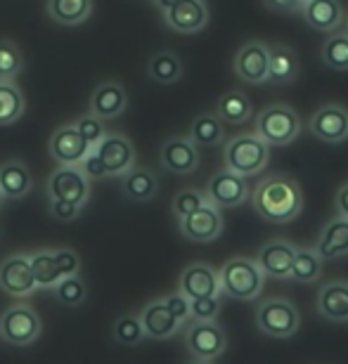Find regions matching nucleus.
Returning a JSON list of instances; mask_svg holds the SVG:
<instances>
[{
	"label": "nucleus",
	"mask_w": 348,
	"mask_h": 364,
	"mask_svg": "<svg viewBox=\"0 0 348 364\" xmlns=\"http://www.w3.org/2000/svg\"><path fill=\"white\" fill-rule=\"evenodd\" d=\"M253 208L268 223H292L303 208L299 182L287 176H270L260 180L253 192Z\"/></svg>",
	"instance_id": "f257e3e1"
},
{
	"label": "nucleus",
	"mask_w": 348,
	"mask_h": 364,
	"mask_svg": "<svg viewBox=\"0 0 348 364\" xmlns=\"http://www.w3.org/2000/svg\"><path fill=\"white\" fill-rule=\"evenodd\" d=\"M223 159H226V171L235 173L239 178H249L268 166V161H270V147L253 133L237 135L226 144Z\"/></svg>",
	"instance_id": "f03ea898"
},
{
	"label": "nucleus",
	"mask_w": 348,
	"mask_h": 364,
	"mask_svg": "<svg viewBox=\"0 0 348 364\" xmlns=\"http://www.w3.org/2000/svg\"><path fill=\"white\" fill-rule=\"evenodd\" d=\"M301 133V119L289 105H270L258 112L256 133L268 147L292 144Z\"/></svg>",
	"instance_id": "7ed1b4c3"
},
{
	"label": "nucleus",
	"mask_w": 348,
	"mask_h": 364,
	"mask_svg": "<svg viewBox=\"0 0 348 364\" xmlns=\"http://www.w3.org/2000/svg\"><path fill=\"white\" fill-rule=\"evenodd\" d=\"M221 291L230 298L237 301H253L260 291H263L265 277L260 274V270L253 263V258H230L218 272Z\"/></svg>",
	"instance_id": "20e7f679"
},
{
	"label": "nucleus",
	"mask_w": 348,
	"mask_h": 364,
	"mask_svg": "<svg viewBox=\"0 0 348 364\" xmlns=\"http://www.w3.org/2000/svg\"><path fill=\"white\" fill-rule=\"evenodd\" d=\"M43 333L41 315L31 305L17 303L10 305L3 315H0V338L10 346H31L33 341H38Z\"/></svg>",
	"instance_id": "39448f33"
},
{
	"label": "nucleus",
	"mask_w": 348,
	"mask_h": 364,
	"mask_svg": "<svg viewBox=\"0 0 348 364\" xmlns=\"http://www.w3.org/2000/svg\"><path fill=\"white\" fill-rule=\"evenodd\" d=\"M256 326L270 338H289L299 331L301 317L296 305L285 301V298H268L258 305Z\"/></svg>",
	"instance_id": "423d86ee"
},
{
	"label": "nucleus",
	"mask_w": 348,
	"mask_h": 364,
	"mask_svg": "<svg viewBox=\"0 0 348 364\" xmlns=\"http://www.w3.org/2000/svg\"><path fill=\"white\" fill-rule=\"evenodd\" d=\"M50 201H69L83 208L90 199V182L85 180L78 166H57L46 182Z\"/></svg>",
	"instance_id": "0eeeda50"
},
{
	"label": "nucleus",
	"mask_w": 348,
	"mask_h": 364,
	"mask_svg": "<svg viewBox=\"0 0 348 364\" xmlns=\"http://www.w3.org/2000/svg\"><path fill=\"white\" fill-rule=\"evenodd\" d=\"M105 166L107 178H121L135 166V147L123 133H107L97 147H93Z\"/></svg>",
	"instance_id": "6e6552de"
},
{
	"label": "nucleus",
	"mask_w": 348,
	"mask_h": 364,
	"mask_svg": "<svg viewBox=\"0 0 348 364\" xmlns=\"http://www.w3.org/2000/svg\"><path fill=\"white\" fill-rule=\"evenodd\" d=\"M185 346H187V350L192 353L194 360L213 362L216 358H221V355L226 353L228 338H226V331L216 322H194L187 326Z\"/></svg>",
	"instance_id": "1a4fd4ad"
},
{
	"label": "nucleus",
	"mask_w": 348,
	"mask_h": 364,
	"mask_svg": "<svg viewBox=\"0 0 348 364\" xmlns=\"http://www.w3.org/2000/svg\"><path fill=\"white\" fill-rule=\"evenodd\" d=\"M204 196H206L209 206H213L216 210L237 208L239 203H244L246 196H249V185H246V178H239L235 173L223 168L211 176Z\"/></svg>",
	"instance_id": "9d476101"
},
{
	"label": "nucleus",
	"mask_w": 348,
	"mask_h": 364,
	"mask_svg": "<svg viewBox=\"0 0 348 364\" xmlns=\"http://www.w3.org/2000/svg\"><path fill=\"white\" fill-rule=\"evenodd\" d=\"M232 71L239 81L258 85L268 81V43L249 41L237 50Z\"/></svg>",
	"instance_id": "9b49d317"
},
{
	"label": "nucleus",
	"mask_w": 348,
	"mask_h": 364,
	"mask_svg": "<svg viewBox=\"0 0 348 364\" xmlns=\"http://www.w3.org/2000/svg\"><path fill=\"white\" fill-rule=\"evenodd\" d=\"M48 151L57 166H78L88 156L90 147L85 144L83 137L78 135L74 123H67V126H60L50 135Z\"/></svg>",
	"instance_id": "f8f14e48"
},
{
	"label": "nucleus",
	"mask_w": 348,
	"mask_h": 364,
	"mask_svg": "<svg viewBox=\"0 0 348 364\" xmlns=\"http://www.w3.org/2000/svg\"><path fill=\"white\" fill-rule=\"evenodd\" d=\"M308 128L317 140L337 144L348 137V112L342 105H322L310 116Z\"/></svg>",
	"instance_id": "ddd939ff"
},
{
	"label": "nucleus",
	"mask_w": 348,
	"mask_h": 364,
	"mask_svg": "<svg viewBox=\"0 0 348 364\" xmlns=\"http://www.w3.org/2000/svg\"><path fill=\"white\" fill-rule=\"evenodd\" d=\"M296 256V246H292L287 239H270L258 251V258L253 263L263 277H273V279H289L292 272V263Z\"/></svg>",
	"instance_id": "4468645a"
},
{
	"label": "nucleus",
	"mask_w": 348,
	"mask_h": 364,
	"mask_svg": "<svg viewBox=\"0 0 348 364\" xmlns=\"http://www.w3.org/2000/svg\"><path fill=\"white\" fill-rule=\"evenodd\" d=\"M0 289L7 296H31L36 291V282L28 265V256L24 253H12L0 263Z\"/></svg>",
	"instance_id": "2eb2a0df"
},
{
	"label": "nucleus",
	"mask_w": 348,
	"mask_h": 364,
	"mask_svg": "<svg viewBox=\"0 0 348 364\" xmlns=\"http://www.w3.org/2000/svg\"><path fill=\"white\" fill-rule=\"evenodd\" d=\"M178 291L183 294L187 301H197V298H211L221 294V282L218 272L213 267L204 263H192L187 265L183 274H180Z\"/></svg>",
	"instance_id": "dca6fc26"
},
{
	"label": "nucleus",
	"mask_w": 348,
	"mask_h": 364,
	"mask_svg": "<svg viewBox=\"0 0 348 364\" xmlns=\"http://www.w3.org/2000/svg\"><path fill=\"white\" fill-rule=\"evenodd\" d=\"M223 232V218L221 210H216L213 206L204 203L199 210H194L192 215H187L180 220V235L190 242L209 244L213 239H218Z\"/></svg>",
	"instance_id": "f3484780"
},
{
	"label": "nucleus",
	"mask_w": 348,
	"mask_h": 364,
	"mask_svg": "<svg viewBox=\"0 0 348 364\" xmlns=\"http://www.w3.org/2000/svg\"><path fill=\"white\" fill-rule=\"evenodd\" d=\"M126 107H128L126 88H123L119 81H105L93 90L88 114L95 116L100 121H110L126 112Z\"/></svg>",
	"instance_id": "a211bd4d"
},
{
	"label": "nucleus",
	"mask_w": 348,
	"mask_h": 364,
	"mask_svg": "<svg viewBox=\"0 0 348 364\" xmlns=\"http://www.w3.org/2000/svg\"><path fill=\"white\" fill-rule=\"evenodd\" d=\"M164 24L178 33H197L209 24V7L204 0H180L164 12Z\"/></svg>",
	"instance_id": "6ab92c4d"
},
{
	"label": "nucleus",
	"mask_w": 348,
	"mask_h": 364,
	"mask_svg": "<svg viewBox=\"0 0 348 364\" xmlns=\"http://www.w3.org/2000/svg\"><path fill=\"white\" fill-rule=\"evenodd\" d=\"M162 166L166 171L176 173V176H187V173L197 171L199 166V149L187 140V137H169L162 144Z\"/></svg>",
	"instance_id": "aec40b11"
},
{
	"label": "nucleus",
	"mask_w": 348,
	"mask_h": 364,
	"mask_svg": "<svg viewBox=\"0 0 348 364\" xmlns=\"http://www.w3.org/2000/svg\"><path fill=\"white\" fill-rule=\"evenodd\" d=\"M137 317H140L144 338L166 341V338H171L173 333L180 329V322L171 315L169 310H166V305L162 303V298L144 305V308L137 312Z\"/></svg>",
	"instance_id": "412c9836"
},
{
	"label": "nucleus",
	"mask_w": 348,
	"mask_h": 364,
	"mask_svg": "<svg viewBox=\"0 0 348 364\" xmlns=\"http://www.w3.org/2000/svg\"><path fill=\"white\" fill-rule=\"evenodd\" d=\"M301 14L310 28L325 33L334 31L344 21V10L339 0H306L301 5Z\"/></svg>",
	"instance_id": "4be33fe9"
},
{
	"label": "nucleus",
	"mask_w": 348,
	"mask_h": 364,
	"mask_svg": "<svg viewBox=\"0 0 348 364\" xmlns=\"http://www.w3.org/2000/svg\"><path fill=\"white\" fill-rule=\"evenodd\" d=\"M317 312L327 322H348V282L325 284L317 294Z\"/></svg>",
	"instance_id": "5701e85b"
},
{
	"label": "nucleus",
	"mask_w": 348,
	"mask_h": 364,
	"mask_svg": "<svg viewBox=\"0 0 348 364\" xmlns=\"http://www.w3.org/2000/svg\"><path fill=\"white\" fill-rule=\"evenodd\" d=\"M313 251L320 260H334L348 256V220L337 218V220H329L325 225Z\"/></svg>",
	"instance_id": "b1692460"
},
{
	"label": "nucleus",
	"mask_w": 348,
	"mask_h": 364,
	"mask_svg": "<svg viewBox=\"0 0 348 364\" xmlns=\"http://www.w3.org/2000/svg\"><path fill=\"white\" fill-rule=\"evenodd\" d=\"M33 187V178H31V171L26 168V164L17 161H5L0 166V194H3L5 201H14V199H21L31 192Z\"/></svg>",
	"instance_id": "393cba45"
},
{
	"label": "nucleus",
	"mask_w": 348,
	"mask_h": 364,
	"mask_svg": "<svg viewBox=\"0 0 348 364\" xmlns=\"http://www.w3.org/2000/svg\"><path fill=\"white\" fill-rule=\"evenodd\" d=\"M299 76V60L292 48L275 43L268 46V81L273 83H292Z\"/></svg>",
	"instance_id": "a878e982"
},
{
	"label": "nucleus",
	"mask_w": 348,
	"mask_h": 364,
	"mask_svg": "<svg viewBox=\"0 0 348 364\" xmlns=\"http://www.w3.org/2000/svg\"><path fill=\"white\" fill-rule=\"evenodd\" d=\"M157 189H159L157 176L149 168H142V166H133L128 173L121 176V192L130 201H137V203L152 201Z\"/></svg>",
	"instance_id": "bb28decb"
},
{
	"label": "nucleus",
	"mask_w": 348,
	"mask_h": 364,
	"mask_svg": "<svg viewBox=\"0 0 348 364\" xmlns=\"http://www.w3.org/2000/svg\"><path fill=\"white\" fill-rule=\"evenodd\" d=\"M48 17L62 26H78L90 19L93 0H48Z\"/></svg>",
	"instance_id": "cd10ccee"
},
{
	"label": "nucleus",
	"mask_w": 348,
	"mask_h": 364,
	"mask_svg": "<svg viewBox=\"0 0 348 364\" xmlns=\"http://www.w3.org/2000/svg\"><path fill=\"white\" fill-rule=\"evenodd\" d=\"M251 114L253 105L242 90H228L226 95H221L218 107H216V119L221 123H230V126L246 123L251 119Z\"/></svg>",
	"instance_id": "c85d7f7f"
},
{
	"label": "nucleus",
	"mask_w": 348,
	"mask_h": 364,
	"mask_svg": "<svg viewBox=\"0 0 348 364\" xmlns=\"http://www.w3.org/2000/svg\"><path fill=\"white\" fill-rule=\"evenodd\" d=\"M147 76L159 85H173L183 76V62L173 50H159L149 57Z\"/></svg>",
	"instance_id": "c756f323"
},
{
	"label": "nucleus",
	"mask_w": 348,
	"mask_h": 364,
	"mask_svg": "<svg viewBox=\"0 0 348 364\" xmlns=\"http://www.w3.org/2000/svg\"><path fill=\"white\" fill-rule=\"evenodd\" d=\"M26 112L24 92L14 81H0V126H12Z\"/></svg>",
	"instance_id": "7c9ffc66"
},
{
	"label": "nucleus",
	"mask_w": 348,
	"mask_h": 364,
	"mask_svg": "<svg viewBox=\"0 0 348 364\" xmlns=\"http://www.w3.org/2000/svg\"><path fill=\"white\" fill-rule=\"evenodd\" d=\"M223 123L216 119V114H199L190 126V140L194 147H216L223 140Z\"/></svg>",
	"instance_id": "2f4dec72"
},
{
	"label": "nucleus",
	"mask_w": 348,
	"mask_h": 364,
	"mask_svg": "<svg viewBox=\"0 0 348 364\" xmlns=\"http://www.w3.org/2000/svg\"><path fill=\"white\" fill-rule=\"evenodd\" d=\"M28 265H31L36 289H38V287L53 289L55 284L62 279V274H60V270H57V265H55L53 251H36V253H31V256H28Z\"/></svg>",
	"instance_id": "473e14b6"
},
{
	"label": "nucleus",
	"mask_w": 348,
	"mask_h": 364,
	"mask_svg": "<svg viewBox=\"0 0 348 364\" xmlns=\"http://www.w3.org/2000/svg\"><path fill=\"white\" fill-rule=\"evenodd\" d=\"M325 67L334 71H348V31L332 33L320 50Z\"/></svg>",
	"instance_id": "72a5a7b5"
},
{
	"label": "nucleus",
	"mask_w": 348,
	"mask_h": 364,
	"mask_svg": "<svg viewBox=\"0 0 348 364\" xmlns=\"http://www.w3.org/2000/svg\"><path fill=\"white\" fill-rule=\"evenodd\" d=\"M320 270H322V260L315 256L313 249H296L289 279H296L301 284H310L320 277Z\"/></svg>",
	"instance_id": "f704fd0d"
},
{
	"label": "nucleus",
	"mask_w": 348,
	"mask_h": 364,
	"mask_svg": "<svg viewBox=\"0 0 348 364\" xmlns=\"http://www.w3.org/2000/svg\"><path fill=\"white\" fill-rule=\"evenodd\" d=\"M53 289H55L57 301H60L62 305H67V308L83 305L85 298H88V287H85V282L78 274L62 277V279L57 282Z\"/></svg>",
	"instance_id": "c9c22d12"
},
{
	"label": "nucleus",
	"mask_w": 348,
	"mask_h": 364,
	"mask_svg": "<svg viewBox=\"0 0 348 364\" xmlns=\"http://www.w3.org/2000/svg\"><path fill=\"white\" fill-rule=\"evenodd\" d=\"M24 69V57L21 50L12 41L0 38V81H14V76Z\"/></svg>",
	"instance_id": "e433bc0d"
},
{
	"label": "nucleus",
	"mask_w": 348,
	"mask_h": 364,
	"mask_svg": "<svg viewBox=\"0 0 348 364\" xmlns=\"http://www.w3.org/2000/svg\"><path fill=\"white\" fill-rule=\"evenodd\" d=\"M114 338L116 343L121 346H137L144 341V331H142V324H140V317L128 312V315H121L116 319L114 324Z\"/></svg>",
	"instance_id": "4c0bfd02"
},
{
	"label": "nucleus",
	"mask_w": 348,
	"mask_h": 364,
	"mask_svg": "<svg viewBox=\"0 0 348 364\" xmlns=\"http://www.w3.org/2000/svg\"><path fill=\"white\" fill-rule=\"evenodd\" d=\"M206 203V196L197 192V189H183V192H178L173 196V215L178 218V220H183V218L192 215L194 210H199L201 206Z\"/></svg>",
	"instance_id": "58836bf2"
},
{
	"label": "nucleus",
	"mask_w": 348,
	"mask_h": 364,
	"mask_svg": "<svg viewBox=\"0 0 348 364\" xmlns=\"http://www.w3.org/2000/svg\"><path fill=\"white\" fill-rule=\"evenodd\" d=\"M74 128L78 130V135L83 137L85 144H88L90 149L97 147V144L102 142V137L107 135L105 121H100V119H95V116H90V114L81 116V119L74 123Z\"/></svg>",
	"instance_id": "ea45409f"
},
{
	"label": "nucleus",
	"mask_w": 348,
	"mask_h": 364,
	"mask_svg": "<svg viewBox=\"0 0 348 364\" xmlns=\"http://www.w3.org/2000/svg\"><path fill=\"white\" fill-rule=\"evenodd\" d=\"M221 310V298H197L190 301V317H194V322H216V315Z\"/></svg>",
	"instance_id": "a19ab883"
},
{
	"label": "nucleus",
	"mask_w": 348,
	"mask_h": 364,
	"mask_svg": "<svg viewBox=\"0 0 348 364\" xmlns=\"http://www.w3.org/2000/svg\"><path fill=\"white\" fill-rule=\"evenodd\" d=\"M53 258L62 277H71V274L81 272V258H78V253L74 249H55Z\"/></svg>",
	"instance_id": "79ce46f5"
},
{
	"label": "nucleus",
	"mask_w": 348,
	"mask_h": 364,
	"mask_svg": "<svg viewBox=\"0 0 348 364\" xmlns=\"http://www.w3.org/2000/svg\"><path fill=\"white\" fill-rule=\"evenodd\" d=\"M162 303L166 305V310L171 312L173 317L178 319L180 324L185 322L187 317H190V301L180 294V291H176V294H169V296H164L162 298Z\"/></svg>",
	"instance_id": "37998d69"
},
{
	"label": "nucleus",
	"mask_w": 348,
	"mask_h": 364,
	"mask_svg": "<svg viewBox=\"0 0 348 364\" xmlns=\"http://www.w3.org/2000/svg\"><path fill=\"white\" fill-rule=\"evenodd\" d=\"M78 168H81V173L85 176V180L90 182H97V180H102V178H107V173H105V166H102V161L97 159V154L95 151H88V156L83 159L81 164H78Z\"/></svg>",
	"instance_id": "c03bdc74"
},
{
	"label": "nucleus",
	"mask_w": 348,
	"mask_h": 364,
	"mask_svg": "<svg viewBox=\"0 0 348 364\" xmlns=\"http://www.w3.org/2000/svg\"><path fill=\"white\" fill-rule=\"evenodd\" d=\"M50 215L55 218V220L60 223H71L76 220L78 213H81V206H76V203H69V201H50Z\"/></svg>",
	"instance_id": "a18cd8bd"
},
{
	"label": "nucleus",
	"mask_w": 348,
	"mask_h": 364,
	"mask_svg": "<svg viewBox=\"0 0 348 364\" xmlns=\"http://www.w3.org/2000/svg\"><path fill=\"white\" fill-rule=\"evenodd\" d=\"M263 5L270 12H280V14L301 12V3H299V0H263Z\"/></svg>",
	"instance_id": "49530a36"
},
{
	"label": "nucleus",
	"mask_w": 348,
	"mask_h": 364,
	"mask_svg": "<svg viewBox=\"0 0 348 364\" xmlns=\"http://www.w3.org/2000/svg\"><path fill=\"white\" fill-rule=\"evenodd\" d=\"M337 213L339 218L348 220V182L339 187V192H337Z\"/></svg>",
	"instance_id": "de8ad7c7"
},
{
	"label": "nucleus",
	"mask_w": 348,
	"mask_h": 364,
	"mask_svg": "<svg viewBox=\"0 0 348 364\" xmlns=\"http://www.w3.org/2000/svg\"><path fill=\"white\" fill-rule=\"evenodd\" d=\"M178 3H180V0H154V5L159 7V10H162V14L169 12L171 7H176Z\"/></svg>",
	"instance_id": "09e8293b"
},
{
	"label": "nucleus",
	"mask_w": 348,
	"mask_h": 364,
	"mask_svg": "<svg viewBox=\"0 0 348 364\" xmlns=\"http://www.w3.org/2000/svg\"><path fill=\"white\" fill-rule=\"evenodd\" d=\"M190 364H213V362H204V360H192Z\"/></svg>",
	"instance_id": "8fccbe9b"
},
{
	"label": "nucleus",
	"mask_w": 348,
	"mask_h": 364,
	"mask_svg": "<svg viewBox=\"0 0 348 364\" xmlns=\"http://www.w3.org/2000/svg\"><path fill=\"white\" fill-rule=\"evenodd\" d=\"M3 203H5V199H3V194H0V206H3Z\"/></svg>",
	"instance_id": "3c124183"
},
{
	"label": "nucleus",
	"mask_w": 348,
	"mask_h": 364,
	"mask_svg": "<svg viewBox=\"0 0 348 364\" xmlns=\"http://www.w3.org/2000/svg\"><path fill=\"white\" fill-rule=\"evenodd\" d=\"M346 26H348V14H346Z\"/></svg>",
	"instance_id": "603ef678"
},
{
	"label": "nucleus",
	"mask_w": 348,
	"mask_h": 364,
	"mask_svg": "<svg viewBox=\"0 0 348 364\" xmlns=\"http://www.w3.org/2000/svg\"><path fill=\"white\" fill-rule=\"evenodd\" d=\"M299 3H301V5H303V3H306V0H299Z\"/></svg>",
	"instance_id": "864d4df0"
}]
</instances>
